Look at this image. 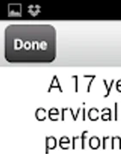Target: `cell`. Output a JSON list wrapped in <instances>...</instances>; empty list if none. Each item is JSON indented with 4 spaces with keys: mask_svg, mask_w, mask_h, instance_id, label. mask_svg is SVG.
I'll return each instance as SVG.
<instances>
[{
    "mask_svg": "<svg viewBox=\"0 0 121 154\" xmlns=\"http://www.w3.org/2000/svg\"><path fill=\"white\" fill-rule=\"evenodd\" d=\"M57 57V33L50 24H11L5 30V58L11 63H50Z\"/></svg>",
    "mask_w": 121,
    "mask_h": 154,
    "instance_id": "obj_1",
    "label": "cell"
},
{
    "mask_svg": "<svg viewBox=\"0 0 121 154\" xmlns=\"http://www.w3.org/2000/svg\"><path fill=\"white\" fill-rule=\"evenodd\" d=\"M36 117L39 121H42L46 119V110L44 109H38V110L36 111Z\"/></svg>",
    "mask_w": 121,
    "mask_h": 154,
    "instance_id": "obj_2",
    "label": "cell"
},
{
    "mask_svg": "<svg viewBox=\"0 0 121 154\" xmlns=\"http://www.w3.org/2000/svg\"><path fill=\"white\" fill-rule=\"evenodd\" d=\"M46 146L50 149H53L56 146V140L53 137H48L46 139Z\"/></svg>",
    "mask_w": 121,
    "mask_h": 154,
    "instance_id": "obj_3",
    "label": "cell"
},
{
    "mask_svg": "<svg viewBox=\"0 0 121 154\" xmlns=\"http://www.w3.org/2000/svg\"><path fill=\"white\" fill-rule=\"evenodd\" d=\"M88 116H89L90 120H93V121L96 120V119L98 118V110L94 108L92 110H89V114H88Z\"/></svg>",
    "mask_w": 121,
    "mask_h": 154,
    "instance_id": "obj_4",
    "label": "cell"
},
{
    "mask_svg": "<svg viewBox=\"0 0 121 154\" xmlns=\"http://www.w3.org/2000/svg\"><path fill=\"white\" fill-rule=\"evenodd\" d=\"M99 145H100V141H99V140H98V138L93 137L91 140H90V147L95 149L99 146Z\"/></svg>",
    "mask_w": 121,
    "mask_h": 154,
    "instance_id": "obj_5",
    "label": "cell"
}]
</instances>
